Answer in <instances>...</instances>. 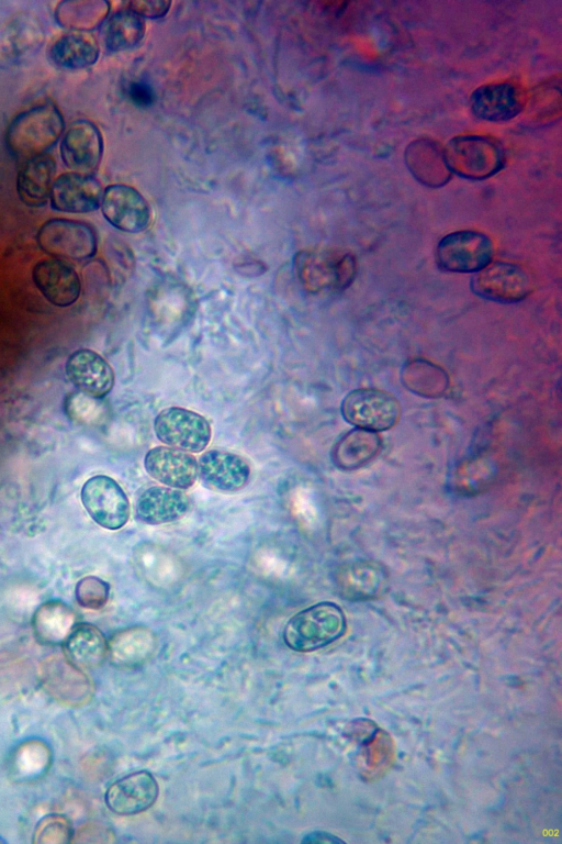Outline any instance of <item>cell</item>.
<instances>
[{
    "label": "cell",
    "mask_w": 562,
    "mask_h": 844,
    "mask_svg": "<svg viewBox=\"0 0 562 844\" xmlns=\"http://www.w3.org/2000/svg\"><path fill=\"white\" fill-rule=\"evenodd\" d=\"M170 4L164 0L132 1L128 3V10L140 18L158 19L168 12Z\"/></svg>",
    "instance_id": "32"
},
{
    "label": "cell",
    "mask_w": 562,
    "mask_h": 844,
    "mask_svg": "<svg viewBox=\"0 0 562 844\" xmlns=\"http://www.w3.org/2000/svg\"><path fill=\"white\" fill-rule=\"evenodd\" d=\"M154 431L161 443L188 453L204 451L212 437L206 418L180 407L161 410L154 420Z\"/></svg>",
    "instance_id": "4"
},
{
    "label": "cell",
    "mask_w": 562,
    "mask_h": 844,
    "mask_svg": "<svg viewBox=\"0 0 562 844\" xmlns=\"http://www.w3.org/2000/svg\"><path fill=\"white\" fill-rule=\"evenodd\" d=\"M101 210L112 226L127 233L144 231L150 220V210L145 198L126 185L106 187L101 200Z\"/></svg>",
    "instance_id": "11"
},
{
    "label": "cell",
    "mask_w": 562,
    "mask_h": 844,
    "mask_svg": "<svg viewBox=\"0 0 562 844\" xmlns=\"http://www.w3.org/2000/svg\"><path fill=\"white\" fill-rule=\"evenodd\" d=\"M68 660L81 668L99 666L108 655V641L102 631L90 623L76 624L64 642Z\"/></svg>",
    "instance_id": "21"
},
{
    "label": "cell",
    "mask_w": 562,
    "mask_h": 844,
    "mask_svg": "<svg viewBox=\"0 0 562 844\" xmlns=\"http://www.w3.org/2000/svg\"><path fill=\"white\" fill-rule=\"evenodd\" d=\"M70 821L61 814L43 817L35 826L33 842L40 844H63L71 841Z\"/></svg>",
    "instance_id": "29"
},
{
    "label": "cell",
    "mask_w": 562,
    "mask_h": 844,
    "mask_svg": "<svg viewBox=\"0 0 562 844\" xmlns=\"http://www.w3.org/2000/svg\"><path fill=\"white\" fill-rule=\"evenodd\" d=\"M81 501L92 520L106 530H119L128 521V498L109 476L98 475L88 479L81 489Z\"/></svg>",
    "instance_id": "8"
},
{
    "label": "cell",
    "mask_w": 562,
    "mask_h": 844,
    "mask_svg": "<svg viewBox=\"0 0 562 844\" xmlns=\"http://www.w3.org/2000/svg\"><path fill=\"white\" fill-rule=\"evenodd\" d=\"M42 251L58 259L85 260L97 252V236L86 223L52 219L36 234Z\"/></svg>",
    "instance_id": "6"
},
{
    "label": "cell",
    "mask_w": 562,
    "mask_h": 844,
    "mask_svg": "<svg viewBox=\"0 0 562 844\" xmlns=\"http://www.w3.org/2000/svg\"><path fill=\"white\" fill-rule=\"evenodd\" d=\"M65 127L60 111L53 103L33 107L16 115L5 133V145L24 162L45 155L55 146Z\"/></svg>",
    "instance_id": "1"
},
{
    "label": "cell",
    "mask_w": 562,
    "mask_h": 844,
    "mask_svg": "<svg viewBox=\"0 0 562 844\" xmlns=\"http://www.w3.org/2000/svg\"><path fill=\"white\" fill-rule=\"evenodd\" d=\"M303 843H342L344 841L334 836L333 834L315 831L306 834L302 840Z\"/></svg>",
    "instance_id": "35"
},
{
    "label": "cell",
    "mask_w": 562,
    "mask_h": 844,
    "mask_svg": "<svg viewBox=\"0 0 562 844\" xmlns=\"http://www.w3.org/2000/svg\"><path fill=\"white\" fill-rule=\"evenodd\" d=\"M103 190L99 180L82 173L57 177L52 186L50 207L65 213H89L101 206Z\"/></svg>",
    "instance_id": "13"
},
{
    "label": "cell",
    "mask_w": 562,
    "mask_h": 844,
    "mask_svg": "<svg viewBox=\"0 0 562 844\" xmlns=\"http://www.w3.org/2000/svg\"><path fill=\"white\" fill-rule=\"evenodd\" d=\"M5 841L0 837V843H4Z\"/></svg>",
    "instance_id": "36"
},
{
    "label": "cell",
    "mask_w": 562,
    "mask_h": 844,
    "mask_svg": "<svg viewBox=\"0 0 562 844\" xmlns=\"http://www.w3.org/2000/svg\"><path fill=\"white\" fill-rule=\"evenodd\" d=\"M48 57L59 68L82 69L98 60L99 46L95 38L86 32L69 33L54 42L49 47Z\"/></svg>",
    "instance_id": "22"
},
{
    "label": "cell",
    "mask_w": 562,
    "mask_h": 844,
    "mask_svg": "<svg viewBox=\"0 0 562 844\" xmlns=\"http://www.w3.org/2000/svg\"><path fill=\"white\" fill-rule=\"evenodd\" d=\"M340 410L348 423L372 432L391 429L401 413L400 402L393 395L372 388L350 391L341 401Z\"/></svg>",
    "instance_id": "5"
},
{
    "label": "cell",
    "mask_w": 562,
    "mask_h": 844,
    "mask_svg": "<svg viewBox=\"0 0 562 844\" xmlns=\"http://www.w3.org/2000/svg\"><path fill=\"white\" fill-rule=\"evenodd\" d=\"M128 96L134 104L140 108H147L155 102L154 89L144 81H135L128 86Z\"/></svg>",
    "instance_id": "33"
},
{
    "label": "cell",
    "mask_w": 562,
    "mask_h": 844,
    "mask_svg": "<svg viewBox=\"0 0 562 844\" xmlns=\"http://www.w3.org/2000/svg\"><path fill=\"white\" fill-rule=\"evenodd\" d=\"M522 93L512 82L487 84L470 98L472 113L484 121L503 122L515 118L522 108Z\"/></svg>",
    "instance_id": "18"
},
{
    "label": "cell",
    "mask_w": 562,
    "mask_h": 844,
    "mask_svg": "<svg viewBox=\"0 0 562 844\" xmlns=\"http://www.w3.org/2000/svg\"><path fill=\"white\" fill-rule=\"evenodd\" d=\"M381 447L376 432L353 429L344 434L334 445L331 460L340 469H356L372 459Z\"/></svg>",
    "instance_id": "23"
},
{
    "label": "cell",
    "mask_w": 562,
    "mask_h": 844,
    "mask_svg": "<svg viewBox=\"0 0 562 844\" xmlns=\"http://www.w3.org/2000/svg\"><path fill=\"white\" fill-rule=\"evenodd\" d=\"M356 265L352 256L346 255L341 258L335 268L336 282L340 286L348 285L355 275Z\"/></svg>",
    "instance_id": "34"
},
{
    "label": "cell",
    "mask_w": 562,
    "mask_h": 844,
    "mask_svg": "<svg viewBox=\"0 0 562 844\" xmlns=\"http://www.w3.org/2000/svg\"><path fill=\"white\" fill-rule=\"evenodd\" d=\"M425 159L418 142H414L406 151V163L412 174L427 186H441L450 170L445 162L443 152L435 143L425 142Z\"/></svg>",
    "instance_id": "26"
},
{
    "label": "cell",
    "mask_w": 562,
    "mask_h": 844,
    "mask_svg": "<svg viewBox=\"0 0 562 844\" xmlns=\"http://www.w3.org/2000/svg\"><path fill=\"white\" fill-rule=\"evenodd\" d=\"M145 24L134 12L122 10L110 16L102 31L103 43L110 52L128 49L140 42Z\"/></svg>",
    "instance_id": "27"
},
{
    "label": "cell",
    "mask_w": 562,
    "mask_h": 844,
    "mask_svg": "<svg viewBox=\"0 0 562 844\" xmlns=\"http://www.w3.org/2000/svg\"><path fill=\"white\" fill-rule=\"evenodd\" d=\"M198 477L214 490L235 492L247 485L250 466L235 453L211 449L203 453L198 462Z\"/></svg>",
    "instance_id": "15"
},
{
    "label": "cell",
    "mask_w": 562,
    "mask_h": 844,
    "mask_svg": "<svg viewBox=\"0 0 562 844\" xmlns=\"http://www.w3.org/2000/svg\"><path fill=\"white\" fill-rule=\"evenodd\" d=\"M59 152L64 164L76 173L94 169L103 153L100 130L88 120L72 122L61 138Z\"/></svg>",
    "instance_id": "17"
},
{
    "label": "cell",
    "mask_w": 562,
    "mask_h": 844,
    "mask_svg": "<svg viewBox=\"0 0 562 844\" xmlns=\"http://www.w3.org/2000/svg\"><path fill=\"white\" fill-rule=\"evenodd\" d=\"M189 509V497L182 490L167 486H153L145 489L135 503L137 519L150 525L175 522Z\"/></svg>",
    "instance_id": "19"
},
{
    "label": "cell",
    "mask_w": 562,
    "mask_h": 844,
    "mask_svg": "<svg viewBox=\"0 0 562 844\" xmlns=\"http://www.w3.org/2000/svg\"><path fill=\"white\" fill-rule=\"evenodd\" d=\"M159 786L148 770H137L112 782L104 795L106 807L119 815H134L148 810L157 800Z\"/></svg>",
    "instance_id": "10"
},
{
    "label": "cell",
    "mask_w": 562,
    "mask_h": 844,
    "mask_svg": "<svg viewBox=\"0 0 562 844\" xmlns=\"http://www.w3.org/2000/svg\"><path fill=\"white\" fill-rule=\"evenodd\" d=\"M109 9L106 1H64L57 5L55 19L61 27L88 32L103 23Z\"/></svg>",
    "instance_id": "25"
},
{
    "label": "cell",
    "mask_w": 562,
    "mask_h": 844,
    "mask_svg": "<svg viewBox=\"0 0 562 844\" xmlns=\"http://www.w3.org/2000/svg\"><path fill=\"white\" fill-rule=\"evenodd\" d=\"M345 631L346 618L340 607L324 601L294 614L284 626L283 641L292 651L306 653L335 642Z\"/></svg>",
    "instance_id": "2"
},
{
    "label": "cell",
    "mask_w": 562,
    "mask_h": 844,
    "mask_svg": "<svg viewBox=\"0 0 562 844\" xmlns=\"http://www.w3.org/2000/svg\"><path fill=\"white\" fill-rule=\"evenodd\" d=\"M491 240L476 231H457L442 237L436 249L438 266L445 271L476 273L491 263Z\"/></svg>",
    "instance_id": "7"
},
{
    "label": "cell",
    "mask_w": 562,
    "mask_h": 844,
    "mask_svg": "<svg viewBox=\"0 0 562 844\" xmlns=\"http://www.w3.org/2000/svg\"><path fill=\"white\" fill-rule=\"evenodd\" d=\"M450 171L470 179H483L497 173L504 160L501 146L479 135L457 136L442 149Z\"/></svg>",
    "instance_id": "3"
},
{
    "label": "cell",
    "mask_w": 562,
    "mask_h": 844,
    "mask_svg": "<svg viewBox=\"0 0 562 844\" xmlns=\"http://www.w3.org/2000/svg\"><path fill=\"white\" fill-rule=\"evenodd\" d=\"M65 370L76 389L89 398H104L114 386L112 367L101 355L88 348L75 351L68 357Z\"/></svg>",
    "instance_id": "14"
},
{
    "label": "cell",
    "mask_w": 562,
    "mask_h": 844,
    "mask_svg": "<svg viewBox=\"0 0 562 844\" xmlns=\"http://www.w3.org/2000/svg\"><path fill=\"white\" fill-rule=\"evenodd\" d=\"M33 630L36 638L45 644L64 643L76 623L75 611L60 600H49L34 612Z\"/></svg>",
    "instance_id": "24"
},
{
    "label": "cell",
    "mask_w": 562,
    "mask_h": 844,
    "mask_svg": "<svg viewBox=\"0 0 562 844\" xmlns=\"http://www.w3.org/2000/svg\"><path fill=\"white\" fill-rule=\"evenodd\" d=\"M109 584L94 576L82 578L76 587L77 600L87 609H101L109 599Z\"/></svg>",
    "instance_id": "30"
},
{
    "label": "cell",
    "mask_w": 562,
    "mask_h": 844,
    "mask_svg": "<svg viewBox=\"0 0 562 844\" xmlns=\"http://www.w3.org/2000/svg\"><path fill=\"white\" fill-rule=\"evenodd\" d=\"M403 384L411 391L437 397L448 386L447 374L438 366L424 359H414L405 364L402 370Z\"/></svg>",
    "instance_id": "28"
},
{
    "label": "cell",
    "mask_w": 562,
    "mask_h": 844,
    "mask_svg": "<svg viewBox=\"0 0 562 844\" xmlns=\"http://www.w3.org/2000/svg\"><path fill=\"white\" fill-rule=\"evenodd\" d=\"M34 24H22V27H13L11 34H9L8 43L10 51L14 55L25 54L31 48H35L41 45L42 34L38 33V29L33 27Z\"/></svg>",
    "instance_id": "31"
},
{
    "label": "cell",
    "mask_w": 562,
    "mask_h": 844,
    "mask_svg": "<svg viewBox=\"0 0 562 844\" xmlns=\"http://www.w3.org/2000/svg\"><path fill=\"white\" fill-rule=\"evenodd\" d=\"M55 171L56 163L48 154L24 162L16 177V191L21 201L32 208L45 206Z\"/></svg>",
    "instance_id": "20"
},
{
    "label": "cell",
    "mask_w": 562,
    "mask_h": 844,
    "mask_svg": "<svg viewBox=\"0 0 562 844\" xmlns=\"http://www.w3.org/2000/svg\"><path fill=\"white\" fill-rule=\"evenodd\" d=\"M32 277L40 292L56 307H69L79 299L80 278L76 270L63 259L48 258L37 262Z\"/></svg>",
    "instance_id": "16"
},
{
    "label": "cell",
    "mask_w": 562,
    "mask_h": 844,
    "mask_svg": "<svg viewBox=\"0 0 562 844\" xmlns=\"http://www.w3.org/2000/svg\"><path fill=\"white\" fill-rule=\"evenodd\" d=\"M471 289L479 297L499 303L522 300L530 291L527 274L509 263L494 262L474 273Z\"/></svg>",
    "instance_id": "9"
},
{
    "label": "cell",
    "mask_w": 562,
    "mask_h": 844,
    "mask_svg": "<svg viewBox=\"0 0 562 844\" xmlns=\"http://www.w3.org/2000/svg\"><path fill=\"white\" fill-rule=\"evenodd\" d=\"M144 468L156 481L180 490L191 488L198 479L195 457L170 446L150 448L144 457Z\"/></svg>",
    "instance_id": "12"
}]
</instances>
